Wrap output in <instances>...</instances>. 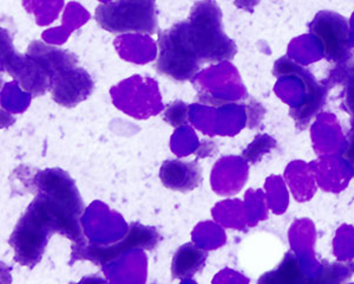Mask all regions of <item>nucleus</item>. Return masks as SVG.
I'll list each match as a JSON object with an SVG mask.
<instances>
[{
  "mask_svg": "<svg viewBox=\"0 0 354 284\" xmlns=\"http://www.w3.org/2000/svg\"><path fill=\"white\" fill-rule=\"evenodd\" d=\"M1 70L33 96H41L51 90L53 78L48 70L35 57L16 53L12 39L5 30H1Z\"/></svg>",
  "mask_w": 354,
  "mask_h": 284,
  "instance_id": "5",
  "label": "nucleus"
},
{
  "mask_svg": "<svg viewBox=\"0 0 354 284\" xmlns=\"http://www.w3.org/2000/svg\"><path fill=\"white\" fill-rule=\"evenodd\" d=\"M28 55L35 57L37 61L41 62L45 69L55 78L62 70L68 69L78 65V58L76 55L68 50L50 46L43 42L35 41L28 45Z\"/></svg>",
  "mask_w": 354,
  "mask_h": 284,
  "instance_id": "11",
  "label": "nucleus"
},
{
  "mask_svg": "<svg viewBox=\"0 0 354 284\" xmlns=\"http://www.w3.org/2000/svg\"><path fill=\"white\" fill-rule=\"evenodd\" d=\"M160 179L169 190L190 192L201 185L203 175L196 161L167 160L160 170Z\"/></svg>",
  "mask_w": 354,
  "mask_h": 284,
  "instance_id": "10",
  "label": "nucleus"
},
{
  "mask_svg": "<svg viewBox=\"0 0 354 284\" xmlns=\"http://www.w3.org/2000/svg\"><path fill=\"white\" fill-rule=\"evenodd\" d=\"M208 258V252L203 249L195 247L194 244L187 243L182 245L174 255L171 264L173 278H185L194 276L205 268V260Z\"/></svg>",
  "mask_w": 354,
  "mask_h": 284,
  "instance_id": "12",
  "label": "nucleus"
},
{
  "mask_svg": "<svg viewBox=\"0 0 354 284\" xmlns=\"http://www.w3.org/2000/svg\"><path fill=\"white\" fill-rule=\"evenodd\" d=\"M312 33L322 43L327 58L340 61L348 49V25L345 18L333 13H322L310 25Z\"/></svg>",
  "mask_w": 354,
  "mask_h": 284,
  "instance_id": "8",
  "label": "nucleus"
},
{
  "mask_svg": "<svg viewBox=\"0 0 354 284\" xmlns=\"http://www.w3.org/2000/svg\"><path fill=\"white\" fill-rule=\"evenodd\" d=\"M273 275H278V280L280 282H299V278L301 276V272L299 269L298 264L295 263L292 258H287L286 263L282 264L281 268H279L278 272Z\"/></svg>",
  "mask_w": 354,
  "mask_h": 284,
  "instance_id": "15",
  "label": "nucleus"
},
{
  "mask_svg": "<svg viewBox=\"0 0 354 284\" xmlns=\"http://www.w3.org/2000/svg\"><path fill=\"white\" fill-rule=\"evenodd\" d=\"M95 88L91 75L81 66L62 70L53 78L51 96L59 106L73 108L84 101Z\"/></svg>",
  "mask_w": 354,
  "mask_h": 284,
  "instance_id": "7",
  "label": "nucleus"
},
{
  "mask_svg": "<svg viewBox=\"0 0 354 284\" xmlns=\"http://www.w3.org/2000/svg\"><path fill=\"white\" fill-rule=\"evenodd\" d=\"M35 183L38 193L46 199L61 222L62 236L80 247L83 245L84 236L80 220L85 206L73 179L64 170L55 168L38 172Z\"/></svg>",
  "mask_w": 354,
  "mask_h": 284,
  "instance_id": "3",
  "label": "nucleus"
},
{
  "mask_svg": "<svg viewBox=\"0 0 354 284\" xmlns=\"http://www.w3.org/2000/svg\"><path fill=\"white\" fill-rule=\"evenodd\" d=\"M23 6L36 17L37 24L43 26L57 19L64 6V0H23Z\"/></svg>",
  "mask_w": 354,
  "mask_h": 284,
  "instance_id": "13",
  "label": "nucleus"
},
{
  "mask_svg": "<svg viewBox=\"0 0 354 284\" xmlns=\"http://www.w3.org/2000/svg\"><path fill=\"white\" fill-rule=\"evenodd\" d=\"M100 1H102V3L104 4V3H109V1H111V0H100Z\"/></svg>",
  "mask_w": 354,
  "mask_h": 284,
  "instance_id": "18",
  "label": "nucleus"
},
{
  "mask_svg": "<svg viewBox=\"0 0 354 284\" xmlns=\"http://www.w3.org/2000/svg\"><path fill=\"white\" fill-rule=\"evenodd\" d=\"M158 240L160 236L157 235L155 230L142 227L141 224L133 223L130 225L129 235L121 243L113 245L109 249H85L84 247H81L80 251L73 250V254L77 252V255L81 258L93 260L97 264H103L106 260H113L117 255L128 249L143 248L151 250L156 247Z\"/></svg>",
  "mask_w": 354,
  "mask_h": 284,
  "instance_id": "9",
  "label": "nucleus"
},
{
  "mask_svg": "<svg viewBox=\"0 0 354 284\" xmlns=\"http://www.w3.org/2000/svg\"><path fill=\"white\" fill-rule=\"evenodd\" d=\"M90 15L78 3H70L65 8L64 25L68 28V33H71L75 28L84 24Z\"/></svg>",
  "mask_w": 354,
  "mask_h": 284,
  "instance_id": "14",
  "label": "nucleus"
},
{
  "mask_svg": "<svg viewBox=\"0 0 354 284\" xmlns=\"http://www.w3.org/2000/svg\"><path fill=\"white\" fill-rule=\"evenodd\" d=\"M344 105H345V109L354 116V78L346 85Z\"/></svg>",
  "mask_w": 354,
  "mask_h": 284,
  "instance_id": "17",
  "label": "nucleus"
},
{
  "mask_svg": "<svg viewBox=\"0 0 354 284\" xmlns=\"http://www.w3.org/2000/svg\"><path fill=\"white\" fill-rule=\"evenodd\" d=\"M157 44L158 56L153 68L160 75L176 82L189 81L198 75L201 63L185 51L170 28L158 33Z\"/></svg>",
  "mask_w": 354,
  "mask_h": 284,
  "instance_id": "6",
  "label": "nucleus"
},
{
  "mask_svg": "<svg viewBox=\"0 0 354 284\" xmlns=\"http://www.w3.org/2000/svg\"><path fill=\"white\" fill-rule=\"evenodd\" d=\"M185 51L205 64L230 60L236 53V45L223 33L222 15L214 0L195 3L188 21L170 28Z\"/></svg>",
  "mask_w": 354,
  "mask_h": 284,
  "instance_id": "1",
  "label": "nucleus"
},
{
  "mask_svg": "<svg viewBox=\"0 0 354 284\" xmlns=\"http://www.w3.org/2000/svg\"><path fill=\"white\" fill-rule=\"evenodd\" d=\"M97 24L110 33L153 35L158 31L156 0H115L98 5Z\"/></svg>",
  "mask_w": 354,
  "mask_h": 284,
  "instance_id": "4",
  "label": "nucleus"
},
{
  "mask_svg": "<svg viewBox=\"0 0 354 284\" xmlns=\"http://www.w3.org/2000/svg\"><path fill=\"white\" fill-rule=\"evenodd\" d=\"M342 158L345 159L354 173V130L347 135L346 146L342 152Z\"/></svg>",
  "mask_w": 354,
  "mask_h": 284,
  "instance_id": "16",
  "label": "nucleus"
},
{
  "mask_svg": "<svg viewBox=\"0 0 354 284\" xmlns=\"http://www.w3.org/2000/svg\"><path fill=\"white\" fill-rule=\"evenodd\" d=\"M61 235V224L43 195H37L17 223L8 244L15 251V260L23 267L33 268L44 255L48 240Z\"/></svg>",
  "mask_w": 354,
  "mask_h": 284,
  "instance_id": "2",
  "label": "nucleus"
}]
</instances>
